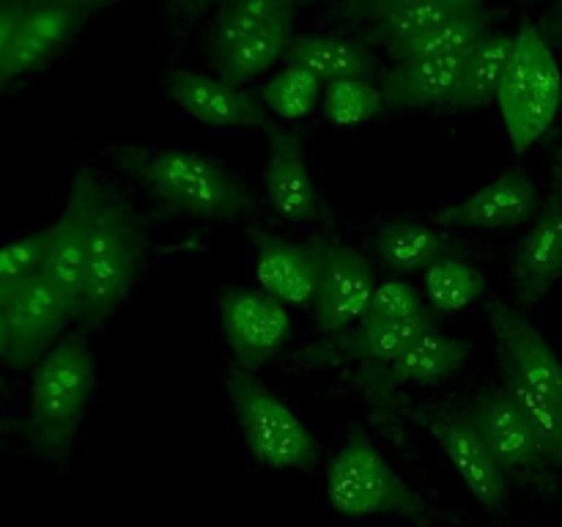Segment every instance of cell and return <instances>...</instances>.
<instances>
[{
  "label": "cell",
  "instance_id": "obj_1",
  "mask_svg": "<svg viewBox=\"0 0 562 527\" xmlns=\"http://www.w3.org/2000/svg\"><path fill=\"white\" fill-rule=\"evenodd\" d=\"M115 165L159 206L195 223H236L256 212L245 181L209 152L179 143H126Z\"/></svg>",
  "mask_w": 562,
  "mask_h": 527
},
{
  "label": "cell",
  "instance_id": "obj_2",
  "mask_svg": "<svg viewBox=\"0 0 562 527\" xmlns=\"http://www.w3.org/2000/svg\"><path fill=\"white\" fill-rule=\"evenodd\" d=\"M88 181L86 280L77 318L104 322L135 289L143 269V231L124 198L97 176Z\"/></svg>",
  "mask_w": 562,
  "mask_h": 527
},
{
  "label": "cell",
  "instance_id": "obj_3",
  "mask_svg": "<svg viewBox=\"0 0 562 527\" xmlns=\"http://www.w3.org/2000/svg\"><path fill=\"white\" fill-rule=\"evenodd\" d=\"M97 390V357L82 338H60L33 366L27 388V439L58 461L75 445Z\"/></svg>",
  "mask_w": 562,
  "mask_h": 527
},
{
  "label": "cell",
  "instance_id": "obj_4",
  "mask_svg": "<svg viewBox=\"0 0 562 527\" xmlns=\"http://www.w3.org/2000/svg\"><path fill=\"white\" fill-rule=\"evenodd\" d=\"M324 500L329 511L349 519H404L415 525L437 519L431 503L362 434L346 439L327 461Z\"/></svg>",
  "mask_w": 562,
  "mask_h": 527
},
{
  "label": "cell",
  "instance_id": "obj_5",
  "mask_svg": "<svg viewBox=\"0 0 562 527\" xmlns=\"http://www.w3.org/2000/svg\"><path fill=\"white\" fill-rule=\"evenodd\" d=\"M231 404L256 467L283 475H307L318 467V439L300 412L269 390L250 368H228Z\"/></svg>",
  "mask_w": 562,
  "mask_h": 527
},
{
  "label": "cell",
  "instance_id": "obj_6",
  "mask_svg": "<svg viewBox=\"0 0 562 527\" xmlns=\"http://www.w3.org/2000/svg\"><path fill=\"white\" fill-rule=\"evenodd\" d=\"M497 108L514 154H525L552 130L562 110V69L538 27L514 36V55L499 86Z\"/></svg>",
  "mask_w": 562,
  "mask_h": 527
},
{
  "label": "cell",
  "instance_id": "obj_7",
  "mask_svg": "<svg viewBox=\"0 0 562 527\" xmlns=\"http://www.w3.org/2000/svg\"><path fill=\"white\" fill-rule=\"evenodd\" d=\"M420 421L472 503L492 516L508 514L514 483L497 464L464 406H431Z\"/></svg>",
  "mask_w": 562,
  "mask_h": 527
},
{
  "label": "cell",
  "instance_id": "obj_8",
  "mask_svg": "<svg viewBox=\"0 0 562 527\" xmlns=\"http://www.w3.org/2000/svg\"><path fill=\"white\" fill-rule=\"evenodd\" d=\"M464 410L475 421L477 431L514 486L538 489V492L552 486V464L505 382L483 384Z\"/></svg>",
  "mask_w": 562,
  "mask_h": 527
},
{
  "label": "cell",
  "instance_id": "obj_9",
  "mask_svg": "<svg viewBox=\"0 0 562 527\" xmlns=\"http://www.w3.org/2000/svg\"><path fill=\"white\" fill-rule=\"evenodd\" d=\"M220 333L225 346L241 368H258L272 362L289 346L294 335L291 311L267 291L225 285L214 294Z\"/></svg>",
  "mask_w": 562,
  "mask_h": 527
},
{
  "label": "cell",
  "instance_id": "obj_10",
  "mask_svg": "<svg viewBox=\"0 0 562 527\" xmlns=\"http://www.w3.org/2000/svg\"><path fill=\"white\" fill-rule=\"evenodd\" d=\"M263 206L278 223L291 228H316L324 223L322 187L313 168L311 148L289 126L274 130L263 170Z\"/></svg>",
  "mask_w": 562,
  "mask_h": 527
},
{
  "label": "cell",
  "instance_id": "obj_11",
  "mask_svg": "<svg viewBox=\"0 0 562 527\" xmlns=\"http://www.w3.org/2000/svg\"><path fill=\"white\" fill-rule=\"evenodd\" d=\"M486 322L503 360L505 382L532 390L562 406V357L552 340L525 313L505 302L488 305Z\"/></svg>",
  "mask_w": 562,
  "mask_h": 527
},
{
  "label": "cell",
  "instance_id": "obj_12",
  "mask_svg": "<svg viewBox=\"0 0 562 527\" xmlns=\"http://www.w3.org/2000/svg\"><path fill=\"white\" fill-rule=\"evenodd\" d=\"M318 250L324 264L322 289L313 305L318 333L335 340L346 335L351 338L366 324L379 278L371 267V258L355 247L329 242L318 245Z\"/></svg>",
  "mask_w": 562,
  "mask_h": 527
},
{
  "label": "cell",
  "instance_id": "obj_13",
  "mask_svg": "<svg viewBox=\"0 0 562 527\" xmlns=\"http://www.w3.org/2000/svg\"><path fill=\"white\" fill-rule=\"evenodd\" d=\"M168 102L184 119L209 130L250 132L269 124V113L258 97H250L241 86H234L223 75H206L198 69H170L162 77Z\"/></svg>",
  "mask_w": 562,
  "mask_h": 527
},
{
  "label": "cell",
  "instance_id": "obj_14",
  "mask_svg": "<svg viewBox=\"0 0 562 527\" xmlns=\"http://www.w3.org/2000/svg\"><path fill=\"white\" fill-rule=\"evenodd\" d=\"M5 313L11 324L9 366L14 368L36 366L58 344L66 324L77 318L75 307L44 272L11 291Z\"/></svg>",
  "mask_w": 562,
  "mask_h": 527
},
{
  "label": "cell",
  "instance_id": "obj_15",
  "mask_svg": "<svg viewBox=\"0 0 562 527\" xmlns=\"http://www.w3.org/2000/svg\"><path fill=\"white\" fill-rule=\"evenodd\" d=\"M541 203L536 179L527 170H508L434 212V220L448 231H508L536 217Z\"/></svg>",
  "mask_w": 562,
  "mask_h": 527
},
{
  "label": "cell",
  "instance_id": "obj_16",
  "mask_svg": "<svg viewBox=\"0 0 562 527\" xmlns=\"http://www.w3.org/2000/svg\"><path fill=\"white\" fill-rule=\"evenodd\" d=\"M86 16L88 11L58 3V0H27L20 25H16L14 44H11L3 91L14 82L27 80L31 75L42 71L49 60L58 58L77 36Z\"/></svg>",
  "mask_w": 562,
  "mask_h": 527
},
{
  "label": "cell",
  "instance_id": "obj_17",
  "mask_svg": "<svg viewBox=\"0 0 562 527\" xmlns=\"http://www.w3.org/2000/svg\"><path fill=\"white\" fill-rule=\"evenodd\" d=\"M322 250L280 236H252V280L285 307H313L322 289Z\"/></svg>",
  "mask_w": 562,
  "mask_h": 527
},
{
  "label": "cell",
  "instance_id": "obj_18",
  "mask_svg": "<svg viewBox=\"0 0 562 527\" xmlns=\"http://www.w3.org/2000/svg\"><path fill=\"white\" fill-rule=\"evenodd\" d=\"M86 239H88V181L77 176L64 209L49 225H44V267L42 272L58 285L60 294L80 311L82 280H86Z\"/></svg>",
  "mask_w": 562,
  "mask_h": 527
},
{
  "label": "cell",
  "instance_id": "obj_19",
  "mask_svg": "<svg viewBox=\"0 0 562 527\" xmlns=\"http://www.w3.org/2000/svg\"><path fill=\"white\" fill-rule=\"evenodd\" d=\"M470 360V340L434 322L384 371H379L376 379L384 388H437L459 377Z\"/></svg>",
  "mask_w": 562,
  "mask_h": 527
},
{
  "label": "cell",
  "instance_id": "obj_20",
  "mask_svg": "<svg viewBox=\"0 0 562 527\" xmlns=\"http://www.w3.org/2000/svg\"><path fill=\"white\" fill-rule=\"evenodd\" d=\"M371 256L387 274H423L437 258L456 250L453 231L437 220L393 217L379 220L368 234Z\"/></svg>",
  "mask_w": 562,
  "mask_h": 527
},
{
  "label": "cell",
  "instance_id": "obj_21",
  "mask_svg": "<svg viewBox=\"0 0 562 527\" xmlns=\"http://www.w3.org/2000/svg\"><path fill=\"white\" fill-rule=\"evenodd\" d=\"M562 280V209L554 198L541 203L516 253L510 285L521 307L541 302Z\"/></svg>",
  "mask_w": 562,
  "mask_h": 527
},
{
  "label": "cell",
  "instance_id": "obj_22",
  "mask_svg": "<svg viewBox=\"0 0 562 527\" xmlns=\"http://www.w3.org/2000/svg\"><path fill=\"white\" fill-rule=\"evenodd\" d=\"M470 58V55H467ZM467 58H406L395 60L382 88L390 104L415 110H453L464 82Z\"/></svg>",
  "mask_w": 562,
  "mask_h": 527
},
{
  "label": "cell",
  "instance_id": "obj_23",
  "mask_svg": "<svg viewBox=\"0 0 562 527\" xmlns=\"http://www.w3.org/2000/svg\"><path fill=\"white\" fill-rule=\"evenodd\" d=\"M294 25H296V3L285 5L280 14H274L272 20L263 27H258L252 36H247L245 42L236 44L231 53H225L223 58L214 60L217 66V75H223L225 80H231L234 86H250L258 77L267 75L274 64L285 60L291 42H294Z\"/></svg>",
  "mask_w": 562,
  "mask_h": 527
},
{
  "label": "cell",
  "instance_id": "obj_24",
  "mask_svg": "<svg viewBox=\"0 0 562 527\" xmlns=\"http://www.w3.org/2000/svg\"><path fill=\"white\" fill-rule=\"evenodd\" d=\"M283 64H294L316 75L327 86L344 77H371V53L360 42L340 33H305L294 36Z\"/></svg>",
  "mask_w": 562,
  "mask_h": 527
},
{
  "label": "cell",
  "instance_id": "obj_25",
  "mask_svg": "<svg viewBox=\"0 0 562 527\" xmlns=\"http://www.w3.org/2000/svg\"><path fill=\"white\" fill-rule=\"evenodd\" d=\"M420 291L437 316H456L481 302L486 278L470 256L453 250L420 274Z\"/></svg>",
  "mask_w": 562,
  "mask_h": 527
},
{
  "label": "cell",
  "instance_id": "obj_26",
  "mask_svg": "<svg viewBox=\"0 0 562 527\" xmlns=\"http://www.w3.org/2000/svg\"><path fill=\"white\" fill-rule=\"evenodd\" d=\"M514 36L516 33L492 27V33L472 49L453 113H475L488 104H497L499 86H503L510 55H514Z\"/></svg>",
  "mask_w": 562,
  "mask_h": 527
},
{
  "label": "cell",
  "instance_id": "obj_27",
  "mask_svg": "<svg viewBox=\"0 0 562 527\" xmlns=\"http://www.w3.org/2000/svg\"><path fill=\"white\" fill-rule=\"evenodd\" d=\"M324 82L294 64H283L258 91V102L278 121H307L322 110Z\"/></svg>",
  "mask_w": 562,
  "mask_h": 527
},
{
  "label": "cell",
  "instance_id": "obj_28",
  "mask_svg": "<svg viewBox=\"0 0 562 527\" xmlns=\"http://www.w3.org/2000/svg\"><path fill=\"white\" fill-rule=\"evenodd\" d=\"M492 16L486 11L453 14L442 25L428 31L426 36L415 38L412 44L401 47L398 53H393V58H467L492 33Z\"/></svg>",
  "mask_w": 562,
  "mask_h": 527
},
{
  "label": "cell",
  "instance_id": "obj_29",
  "mask_svg": "<svg viewBox=\"0 0 562 527\" xmlns=\"http://www.w3.org/2000/svg\"><path fill=\"white\" fill-rule=\"evenodd\" d=\"M390 108V99L382 86L371 77H344L324 88L322 113L338 130H362Z\"/></svg>",
  "mask_w": 562,
  "mask_h": 527
},
{
  "label": "cell",
  "instance_id": "obj_30",
  "mask_svg": "<svg viewBox=\"0 0 562 527\" xmlns=\"http://www.w3.org/2000/svg\"><path fill=\"white\" fill-rule=\"evenodd\" d=\"M434 322L437 316H423L415 322H366L349 338V351L366 373L376 377Z\"/></svg>",
  "mask_w": 562,
  "mask_h": 527
},
{
  "label": "cell",
  "instance_id": "obj_31",
  "mask_svg": "<svg viewBox=\"0 0 562 527\" xmlns=\"http://www.w3.org/2000/svg\"><path fill=\"white\" fill-rule=\"evenodd\" d=\"M450 14L437 0H395L387 9L373 14V42L390 49V55L412 44L415 38L426 36L437 25H442Z\"/></svg>",
  "mask_w": 562,
  "mask_h": 527
},
{
  "label": "cell",
  "instance_id": "obj_32",
  "mask_svg": "<svg viewBox=\"0 0 562 527\" xmlns=\"http://www.w3.org/2000/svg\"><path fill=\"white\" fill-rule=\"evenodd\" d=\"M291 3L296 0H228L212 33V60L231 53L236 44L252 36L258 27L267 25L274 14H280Z\"/></svg>",
  "mask_w": 562,
  "mask_h": 527
},
{
  "label": "cell",
  "instance_id": "obj_33",
  "mask_svg": "<svg viewBox=\"0 0 562 527\" xmlns=\"http://www.w3.org/2000/svg\"><path fill=\"white\" fill-rule=\"evenodd\" d=\"M423 316H437V313L428 307L420 289H415L404 274L379 278L366 322H415Z\"/></svg>",
  "mask_w": 562,
  "mask_h": 527
},
{
  "label": "cell",
  "instance_id": "obj_34",
  "mask_svg": "<svg viewBox=\"0 0 562 527\" xmlns=\"http://www.w3.org/2000/svg\"><path fill=\"white\" fill-rule=\"evenodd\" d=\"M44 267V228L0 242V289L11 294Z\"/></svg>",
  "mask_w": 562,
  "mask_h": 527
},
{
  "label": "cell",
  "instance_id": "obj_35",
  "mask_svg": "<svg viewBox=\"0 0 562 527\" xmlns=\"http://www.w3.org/2000/svg\"><path fill=\"white\" fill-rule=\"evenodd\" d=\"M25 5L27 0H11V3L0 5V91H3V75L5 66H9L11 44H14V33L16 25H20Z\"/></svg>",
  "mask_w": 562,
  "mask_h": 527
},
{
  "label": "cell",
  "instance_id": "obj_36",
  "mask_svg": "<svg viewBox=\"0 0 562 527\" xmlns=\"http://www.w3.org/2000/svg\"><path fill=\"white\" fill-rule=\"evenodd\" d=\"M437 3L450 14H472V11H483L488 0H437Z\"/></svg>",
  "mask_w": 562,
  "mask_h": 527
},
{
  "label": "cell",
  "instance_id": "obj_37",
  "mask_svg": "<svg viewBox=\"0 0 562 527\" xmlns=\"http://www.w3.org/2000/svg\"><path fill=\"white\" fill-rule=\"evenodd\" d=\"M11 355V324H9V313H5V305L0 307V360L9 362Z\"/></svg>",
  "mask_w": 562,
  "mask_h": 527
},
{
  "label": "cell",
  "instance_id": "obj_38",
  "mask_svg": "<svg viewBox=\"0 0 562 527\" xmlns=\"http://www.w3.org/2000/svg\"><path fill=\"white\" fill-rule=\"evenodd\" d=\"M58 3L75 5V9H82V11H88V14H91V11L97 9V5H102V3H110V0H58Z\"/></svg>",
  "mask_w": 562,
  "mask_h": 527
},
{
  "label": "cell",
  "instance_id": "obj_39",
  "mask_svg": "<svg viewBox=\"0 0 562 527\" xmlns=\"http://www.w3.org/2000/svg\"><path fill=\"white\" fill-rule=\"evenodd\" d=\"M552 198L560 203V209H562V159L554 165V195Z\"/></svg>",
  "mask_w": 562,
  "mask_h": 527
},
{
  "label": "cell",
  "instance_id": "obj_40",
  "mask_svg": "<svg viewBox=\"0 0 562 527\" xmlns=\"http://www.w3.org/2000/svg\"><path fill=\"white\" fill-rule=\"evenodd\" d=\"M390 3H395V0H366V3H362V9L373 16V14H379L382 9H387Z\"/></svg>",
  "mask_w": 562,
  "mask_h": 527
},
{
  "label": "cell",
  "instance_id": "obj_41",
  "mask_svg": "<svg viewBox=\"0 0 562 527\" xmlns=\"http://www.w3.org/2000/svg\"><path fill=\"white\" fill-rule=\"evenodd\" d=\"M324 3H335V5H357L366 3V0H324Z\"/></svg>",
  "mask_w": 562,
  "mask_h": 527
},
{
  "label": "cell",
  "instance_id": "obj_42",
  "mask_svg": "<svg viewBox=\"0 0 562 527\" xmlns=\"http://www.w3.org/2000/svg\"><path fill=\"white\" fill-rule=\"evenodd\" d=\"M5 302H9V294H5V291H3V289H0V307H3V305H5Z\"/></svg>",
  "mask_w": 562,
  "mask_h": 527
},
{
  "label": "cell",
  "instance_id": "obj_43",
  "mask_svg": "<svg viewBox=\"0 0 562 527\" xmlns=\"http://www.w3.org/2000/svg\"><path fill=\"white\" fill-rule=\"evenodd\" d=\"M170 5H187V3H192V0H168Z\"/></svg>",
  "mask_w": 562,
  "mask_h": 527
},
{
  "label": "cell",
  "instance_id": "obj_44",
  "mask_svg": "<svg viewBox=\"0 0 562 527\" xmlns=\"http://www.w3.org/2000/svg\"><path fill=\"white\" fill-rule=\"evenodd\" d=\"M0 388H3V360H0Z\"/></svg>",
  "mask_w": 562,
  "mask_h": 527
},
{
  "label": "cell",
  "instance_id": "obj_45",
  "mask_svg": "<svg viewBox=\"0 0 562 527\" xmlns=\"http://www.w3.org/2000/svg\"><path fill=\"white\" fill-rule=\"evenodd\" d=\"M5 3H11V0H0V5H5Z\"/></svg>",
  "mask_w": 562,
  "mask_h": 527
}]
</instances>
